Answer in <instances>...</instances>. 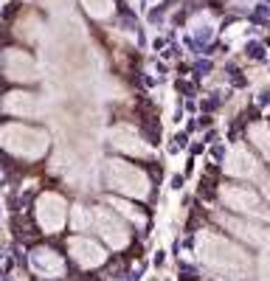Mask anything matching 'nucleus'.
Listing matches in <instances>:
<instances>
[{
	"label": "nucleus",
	"instance_id": "nucleus-7",
	"mask_svg": "<svg viewBox=\"0 0 270 281\" xmlns=\"http://www.w3.org/2000/svg\"><path fill=\"white\" fill-rule=\"evenodd\" d=\"M225 169H228L231 174H236V178H253V174L259 171V163H256V158H253L248 149L236 147V149H231Z\"/></svg>",
	"mask_w": 270,
	"mask_h": 281
},
{
	"label": "nucleus",
	"instance_id": "nucleus-1",
	"mask_svg": "<svg viewBox=\"0 0 270 281\" xmlns=\"http://www.w3.org/2000/svg\"><path fill=\"white\" fill-rule=\"evenodd\" d=\"M197 256L203 259V264L208 270H214L220 278H228V281L245 278L248 270H251V259L236 244H231L222 236H214V233H200Z\"/></svg>",
	"mask_w": 270,
	"mask_h": 281
},
{
	"label": "nucleus",
	"instance_id": "nucleus-2",
	"mask_svg": "<svg viewBox=\"0 0 270 281\" xmlns=\"http://www.w3.org/2000/svg\"><path fill=\"white\" fill-rule=\"evenodd\" d=\"M0 144L6 149H12L14 155H23V158H40L48 147V138L40 129L31 127H20V124H12V127L0 129Z\"/></svg>",
	"mask_w": 270,
	"mask_h": 281
},
{
	"label": "nucleus",
	"instance_id": "nucleus-9",
	"mask_svg": "<svg viewBox=\"0 0 270 281\" xmlns=\"http://www.w3.org/2000/svg\"><path fill=\"white\" fill-rule=\"evenodd\" d=\"M110 140H113L115 149H121V152H127V155H149V147L141 144L138 135L132 132V129H127V127L113 129V132H110Z\"/></svg>",
	"mask_w": 270,
	"mask_h": 281
},
{
	"label": "nucleus",
	"instance_id": "nucleus-12",
	"mask_svg": "<svg viewBox=\"0 0 270 281\" xmlns=\"http://www.w3.org/2000/svg\"><path fill=\"white\" fill-rule=\"evenodd\" d=\"M228 228H234V233H239V236L251 239L253 244H262V242H267V233H264V231H259V228H253V225H245V222H234V220H231V222H228Z\"/></svg>",
	"mask_w": 270,
	"mask_h": 281
},
{
	"label": "nucleus",
	"instance_id": "nucleus-14",
	"mask_svg": "<svg viewBox=\"0 0 270 281\" xmlns=\"http://www.w3.org/2000/svg\"><path fill=\"white\" fill-rule=\"evenodd\" d=\"M264 197L270 200V180H264Z\"/></svg>",
	"mask_w": 270,
	"mask_h": 281
},
{
	"label": "nucleus",
	"instance_id": "nucleus-4",
	"mask_svg": "<svg viewBox=\"0 0 270 281\" xmlns=\"http://www.w3.org/2000/svg\"><path fill=\"white\" fill-rule=\"evenodd\" d=\"M220 197H222V202H225V205L234 208V211H239V214L262 217V220H267V211H264L262 200H259V194H253L251 189H242V186H222Z\"/></svg>",
	"mask_w": 270,
	"mask_h": 281
},
{
	"label": "nucleus",
	"instance_id": "nucleus-10",
	"mask_svg": "<svg viewBox=\"0 0 270 281\" xmlns=\"http://www.w3.org/2000/svg\"><path fill=\"white\" fill-rule=\"evenodd\" d=\"M31 264H34L37 273L42 275H62V259L56 256L54 251H34V256H31Z\"/></svg>",
	"mask_w": 270,
	"mask_h": 281
},
{
	"label": "nucleus",
	"instance_id": "nucleus-13",
	"mask_svg": "<svg viewBox=\"0 0 270 281\" xmlns=\"http://www.w3.org/2000/svg\"><path fill=\"white\" fill-rule=\"evenodd\" d=\"M251 138H253V144L259 147V152L270 160V127H267V124H256V127L251 129Z\"/></svg>",
	"mask_w": 270,
	"mask_h": 281
},
{
	"label": "nucleus",
	"instance_id": "nucleus-8",
	"mask_svg": "<svg viewBox=\"0 0 270 281\" xmlns=\"http://www.w3.org/2000/svg\"><path fill=\"white\" fill-rule=\"evenodd\" d=\"M71 253L73 259H76L79 264H84V267H96V264L104 262V251L99 248L96 242H90V239H73L71 242Z\"/></svg>",
	"mask_w": 270,
	"mask_h": 281
},
{
	"label": "nucleus",
	"instance_id": "nucleus-5",
	"mask_svg": "<svg viewBox=\"0 0 270 281\" xmlns=\"http://www.w3.org/2000/svg\"><path fill=\"white\" fill-rule=\"evenodd\" d=\"M65 214H68V208L59 194H45L37 202V220H40L42 231H48V233H56L65 225Z\"/></svg>",
	"mask_w": 270,
	"mask_h": 281
},
{
	"label": "nucleus",
	"instance_id": "nucleus-11",
	"mask_svg": "<svg viewBox=\"0 0 270 281\" xmlns=\"http://www.w3.org/2000/svg\"><path fill=\"white\" fill-rule=\"evenodd\" d=\"M6 110L17 113V116H28V113H34V98L25 93H12L6 98Z\"/></svg>",
	"mask_w": 270,
	"mask_h": 281
},
{
	"label": "nucleus",
	"instance_id": "nucleus-3",
	"mask_svg": "<svg viewBox=\"0 0 270 281\" xmlns=\"http://www.w3.org/2000/svg\"><path fill=\"white\" fill-rule=\"evenodd\" d=\"M107 186L130 197H146V191H149L146 174L138 171L135 166L124 163V160H107Z\"/></svg>",
	"mask_w": 270,
	"mask_h": 281
},
{
	"label": "nucleus",
	"instance_id": "nucleus-6",
	"mask_svg": "<svg viewBox=\"0 0 270 281\" xmlns=\"http://www.w3.org/2000/svg\"><path fill=\"white\" fill-rule=\"evenodd\" d=\"M93 222H96L99 233L107 239L110 248H124V244H127V225L115 220L110 211H104V208H96V211H93Z\"/></svg>",
	"mask_w": 270,
	"mask_h": 281
}]
</instances>
